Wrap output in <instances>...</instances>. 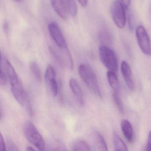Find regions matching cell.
Returning a JSON list of instances; mask_svg holds the SVG:
<instances>
[{"mask_svg": "<svg viewBox=\"0 0 151 151\" xmlns=\"http://www.w3.org/2000/svg\"><path fill=\"white\" fill-rule=\"evenodd\" d=\"M8 77L6 74L2 67H1V76H0V83L1 86H4L6 84Z\"/></svg>", "mask_w": 151, "mask_h": 151, "instance_id": "obj_22", "label": "cell"}, {"mask_svg": "<svg viewBox=\"0 0 151 151\" xmlns=\"http://www.w3.org/2000/svg\"><path fill=\"white\" fill-rule=\"evenodd\" d=\"M51 4L55 13L63 20L68 19V10L63 0H51Z\"/></svg>", "mask_w": 151, "mask_h": 151, "instance_id": "obj_11", "label": "cell"}, {"mask_svg": "<svg viewBox=\"0 0 151 151\" xmlns=\"http://www.w3.org/2000/svg\"><path fill=\"white\" fill-rule=\"evenodd\" d=\"M65 4L69 14L75 17L77 13V7L74 0H65Z\"/></svg>", "mask_w": 151, "mask_h": 151, "instance_id": "obj_19", "label": "cell"}, {"mask_svg": "<svg viewBox=\"0 0 151 151\" xmlns=\"http://www.w3.org/2000/svg\"><path fill=\"white\" fill-rule=\"evenodd\" d=\"M78 1L83 7H86L88 3V0H78Z\"/></svg>", "mask_w": 151, "mask_h": 151, "instance_id": "obj_29", "label": "cell"}, {"mask_svg": "<svg viewBox=\"0 0 151 151\" xmlns=\"http://www.w3.org/2000/svg\"><path fill=\"white\" fill-rule=\"evenodd\" d=\"M23 132L28 141L38 150H45V144L44 139L32 123L29 121L26 122L24 125Z\"/></svg>", "mask_w": 151, "mask_h": 151, "instance_id": "obj_3", "label": "cell"}, {"mask_svg": "<svg viewBox=\"0 0 151 151\" xmlns=\"http://www.w3.org/2000/svg\"><path fill=\"white\" fill-rule=\"evenodd\" d=\"M15 1H20V0H15Z\"/></svg>", "mask_w": 151, "mask_h": 151, "instance_id": "obj_31", "label": "cell"}, {"mask_svg": "<svg viewBox=\"0 0 151 151\" xmlns=\"http://www.w3.org/2000/svg\"><path fill=\"white\" fill-rule=\"evenodd\" d=\"M136 38L139 46L143 53L151 55V45L148 34L144 26L139 25L136 29Z\"/></svg>", "mask_w": 151, "mask_h": 151, "instance_id": "obj_6", "label": "cell"}, {"mask_svg": "<svg viewBox=\"0 0 151 151\" xmlns=\"http://www.w3.org/2000/svg\"><path fill=\"white\" fill-rule=\"evenodd\" d=\"M113 98L115 104L116 106L118 108L121 113H122L124 112L123 105L122 102V99L121 97L119 95V92H113Z\"/></svg>", "mask_w": 151, "mask_h": 151, "instance_id": "obj_20", "label": "cell"}, {"mask_svg": "<svg viewBox=\"0 0 151 151\" xmlns=\"http://www.w3.org/2000/svg\"><path fill=\"white\" fill-rule=\"evenodd\" d=\"M1 67L3 68L9 79L11 92L14 97L21 106H24L25 93L21 79L10 62L6 57H2V55L1 57Z\"/></svg>", "mask_w": 151, "mask_h": 151, "instance_id": "obj_1", "label": "cell"}, {"mask_svg": "<svg viewBox=\"0 0 151 151\" xmlns=\"http://www.w3.org/2000/svg\"><path fill=\"white\" fill-rule=\"evenodd\" d=\"M48 30L55 44L60 49H67L66 40L59 25L55 22H52L48 25Z\"/></svg>", "mask_w": 151, "mask_h": 151, "instance_id": "obj_8", "label": "cell"}, {"mask_svg": "<svg viewBox=\"0 0 151 151\" xmlns=\"http://www.w3.org/2000/svg\"><path fill=\"white\" fill-rule=\"evenodd\" d=\"M107 77L109 85L115 92H119L120 84L116 72L108 70L107 72Z\"/></svg>", "mask_w": 151, "mask_h": 151, "instance_id": "obj_14", "label": "cell"}, {"mask_svg": "<svg viewBox=\"0 0 151 151\" xmlns=\"http://www.w3.org/2000/svg\"><path fill=\"white\" fill-rule=\"evenodd\" d=\"M121 71L124 79L129 89L133 90L134 83L132 76V71L129 65L126 62L123 61L121 63Z\"/></svg>", "mask_w": 151, "mask_h": 151, "instance_id": "obj_10", "label": "cell"}, {"mask_svg": "<svg viewBox=\"0 0 151 151\" xmlns=\"http://www.w3.org/2000/svg\"><path fill=\"white\" fill-rule=\"evenodd\" d=\"M146 150L151 151V131H150L148 135V140Z\"/></svg>", "mask_w": 151, "mask_h": 151, "instance_id": "obj_27", "label": "cell"}, {"mask_svg": "<svg viewBox=\"0 0 151 151\" xmlns=\"http://www.w3.org/2000/svg\"><path fill=\"white\" fill-rule=\"evenodd\" d=\"M30 68L36 79L38 81H41L42 78L41 71L37 63L36 62H32L30 63Z\"/></svg>", "mask_w": 151, "mask_h": 151, "instance_id": "obj_18", "label": "cell"}, {"mask_svg": "<svg viewBox=\"0 0 151 151\" xmlns=\"http://www.w3.org/2000/svg\"><path fill=\"white\" fill-rule=\"evenodd\" d=\"M113 143L115 151H127V146L116 133L113 134Z\"/></svg>", "mask_w": 151, "mask_h": 151, "instance_id": "obj_15", "label": "cell"}, {"mask_svg": "<svg viewBox=\"0 0 151 151\" xmlns=\"http://www.w3.org/2000/svg\"><path fill=\"white\" fill-rule=\"evenodd\" d=\"M0 150L1 151H5L6 150V143L4 141V138L2 134H1L0 137Z\"/></svg>", "mask_w": 151, "mask_h": 151, "instance_id": "obj_26", "label": "cell"}, {"mask_svg": "<svg viewBox=\"0 0 151 151\" xmlns=\"http://www.w3.org/2000/svg\"><path fill=\"white\" fill-rule=\"evenodd\" d=\"M128 17L129 28L131 30H132L134 29V26H135V21H134L133 14L131 12L129 13Z\"/></svg>", "mask_w": 151, "mask_h": 151, "instance_id": "obj_24", "label": "cell"}, {"mask_svg": "<svg viewBox=\"0 0 151 151\" xmlns=\"http://www.w3.org/2000/svg\"><path fill=\"white\" fill-rule=\"evenodd\" d=\"M26 106V109L28 111V113H29L30 115H32V110L31 107V105L30 102L28 99V96L27 94H25V99H24V104Z\"/></svg>", "mask_w": 151, "mask_h": 151, "instance_id": "obj_25", "label": "cell"}, {"mask_svg": "<svg viewBox=\"0 0 151 151\" xmlns=\"http://www.w3.org/2000/svg\"><path fill=\"white\" fill-rule=\"evenodd\" d=\"M95 143L97 150L99 151H108L107 146L102 135L98 132L94 135Z\"/></svg>", "mask_w": 151, "mask_h": 151, "instance_id": "obj_16", "label": "cell"}, {"mask_svg": "<svg viewBox=\"0 0 151 151\" xmlns=\"http://www.w3.org/2000/svg\"><path fill=\"white\" fill-rule=\"evenodd\" d=\"M72 150L78 151H91V147L86 141L78 140L73 145Z\"/></svg>", "mask_w": 151, "mask_h": 151, "instance_id": "obj_17", "label": "cell"}, {"mask_svg": "<svg viewBox=\"0 0 151 151\" xmlns=\"http://www.w3.org/2000/svg\"><path fill=\"white\" fill-rule=\"evenodd\" d=\"M101 40L104 43L110 44L112 43V36H111L110 32H109L107 30H103L102 31L101 34Z\"/></svg>", "mask_w": 151, "mask_h": 151, "instance_id": "obj_21", "label": "cell"}, {"mask_svg": "<svg viewBox=\"0 0 151 151\" xmlns=\"http://www.w3.org/2000/svg\"><path fill=\"white\" fill-rule=\"evenodd\" d=\"M45 78L47 84L53 96H56L59 92V87L56 80L55 70L52 65H48L46 70Z\"/></svg>", "mask_w": 151, "mask_h": 151, "instance_id": "obj_9", "label": "cell"}, {"mask_svg": "<svg viewBox=\"0 0 151 151\" xmlns=\"http://www.w3.org/2000/svg\"><path fill=\"white\" fill-rule=\"evenodd\" d=\"M49 50L51 54L60 65L69 69H73V61L68 48L63 49L59 48V50H56L50 47Z\"/></svg>", "mask_w": 151, "mask_h": 151, "instance_id": "obj_7", "label": "cell"}, {"mask_svg": "<svg viewBox=\"0 0 151 151\" xmlns=\"http://www.w3.org/2000/svg\"><path fill=\"white\" fill-rule=\"evenodd\" d=\"M100 58L101 62L108 70L116 72L118 70V60L114 52L106 45L99 48Z\"/></svg>", "mask_w": 151, "mask_h": 151, "instance_id": "obj_4", "label": "cell"}, {"mask_svg": "<svg viewBox=\"0 0 151 151\" xmlns=\"http://www.w3.org/2000/svg\"><path fill=\"white\" fill-rule=\"evenodd\" d=\"M122 5L124 7V8L127 9L129 8L131 3V0H120Z\"/></svg>", "mask_w": 151, "mask_h": 151, "instance_id": "obj_28", "label": "cell"}, {"mask_svg": "<svg viewBox=\"0 0 151 151\" xmlns=\"http://www.w3.org/2000/svg\"><path fill=\"white\" fill-rule=\"evenodd\" d=\"M121 126L124 137L128 142H131L133 139V130L131 124L128 120L124 119L121 122Z\"/></svg>", "mask_w": 151, "mask_h": 151, "instance_id": "obj_13", "label": "cell"}, {"mask_svg": "<svg viewBox=\"0 0 151 151\" xmlns=\"http://www.w3.org/2000/svg\"><path fill=\"white\" fill-rule=\"evenodd\" d=\"M78 72L81 78L90 91L95 96L102 98L97 77L91 67L87 64H81L78 68Z\"/></svg>", "mask_w": 151, "mask_h": 151, "instance_id": "obj_2", "label": "cell"}, {"mask_svg": "<svg viewBox=\"0 0 151 151\" xmlns=\"http://www.w3.org/2000/svg\"><path fill=\"white\" fill-rule=\"evenodd\" d=\"M6 147L8 151H18V147L14 142L10 139H8L6 143Z\"/></svg>", "mask_w": 151, "mask_h": 151, "instance_id": "obj_23", "label": "cell"}, {"mask_svg": "<svg viewBox=\"0 0 151 151\" xmlns=\"http://www.w3.org/2000/svg\"><path fill=\"white\" fill-rule=\"evenodd\" d=\"M26 150L27 151H35V149H34L33 147H28L26 148Z\"/></svg>", "mask_w": 151, "mask_h": 151, "instance_id": "obj_30", "label": "cell"}, {"mask_svg": "<svg viewBox=\"0 0 151 151\" xmlns=\"http://www.w3.org/2000/svg\"><path fill=\"white\" fill-rule=\"evenodd\" d=\"M111 14L114 22L119 29L124 28L126 24V17L125 8L121 1L115 0L111 6Z\"/></svg>", "mask_w": 151, "mask_h": 151, "instance_id": "obj_5", "label": "cell"}, {"mask_svg": "<svg viewBox=\"0 0 151 151\" xmlns=\"http://www.w3.org/2000/svg\"><path fill=\"white\" fill-rule=\"evenodd\" d=\"M69 85L72 93L75 95L77 100L80 105L83 106L84 103L83 94L81 87L77 80L75 78L70 80Z\"/></svg>", "mask_w": 151, "mask_h": 151, "instance_id": "obj_12", "label": "cell"}]
</instances>
